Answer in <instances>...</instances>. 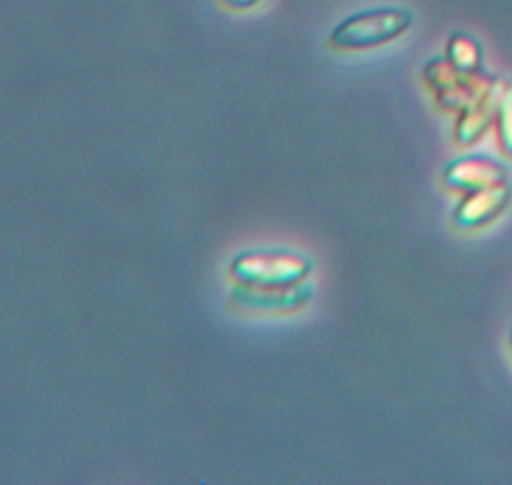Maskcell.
Wrapping results in <instances>:
<instances>
[{
    "mask_svg": "<svg viewBox=\"0 0 512 485\" xmlns=\"http://www.w3.org/2000/svg\"><path fill=\"white\" fill-rule=\"evenodd\" d=\"M503 90H505L503 80H495V85L488 90V93L480 95L478 100H473V103L460 113L458 125H455V138H458L460 145H473L475 140L483 138V133L490 128V125H495Z\"/></svg>",
    "mask_w": 512,
    "mask_h": 485,
    "instance_id": "7",
    "label": "cell"
},
{
    "mask_svg": "<svg viewBox=\"0 0 512 485\" xmlns=\"http://www.w3.org/2000/svg\"><path fill=\"white\" fill-rule=\"evenodd\" d=\"M313 298L308 283L298 285H245L235 283L230 293V308L243 313H293L305 308Z\"/></svg>",
    "mask_w": 512,
    "mask_h": 485,
    "instance_id": "4",
    "label": "cell"
},
{
    "mask_svg": "<svg viewBox=\"0 0 512 485\" xmlns=\"http://www.w3.org/2000/svg\"><path fill=\"white\" fill-rule=\"evenodd\" d=\"M495 128H498L500 148L505 155H512V85L505 83L503 98H500L498 118H495Z\"/></svg>",
    "mask_w": 512,
    "mask_h": 485,
    "instance_id": "9",
    "label": "cell"
},
{
    "mask_svg": "<svg viewBox=\"0 0 512 485\" xmlns=\"http://www.w3.org/2000/svg\"><path fill=\"white\" fill-rule=\"evenodd\" d=\"M443 183L450 190L475 193V190L490 188V185L508 183V170L500 160L488 158V155H465V158L453 160L448 165Z\"/></svg>",
    "mask_w": 512,
    "mask_h": 485,
    "instance_id": "5",
    "label": "cell"
},
{
    "mask_svg": "<svg viewBox=\"0 0 512 485\" xmlns=\"http://www.w3.org/2000/svg\"><path fill=\"white\" fill-rule=\"evenodd\" d=\"M495 80L498 78L493 73H485V70L468 73V70L455 68L448 58L430 60L428 68H425V85L433 90L438 105L443 110H455V113H463L473 100L488 93Z\"/></svg>",
    "mask_w": 512,
    "mask_h": 485,
    "instance_id": "3",
    "label": "cell"
},
{
    "mask_svg": "<svg viewBox=\"0 0 512 485\" xmlns=\"http://www.w3.org/2000/svg\"><path fill=\"white\" fill-rule=\"evenodd\" d=\"M313 263L293 250H248L230 263V278L245 285L305 283Z\"/></svg>",
    "mask_w": 512,
    "mask_h": 485,
    "instance_id": "2",
    "label": "cell"
},
{
    "mask_svg": "<svg viewBox=\"0 0 512 485\" xmlns=\"http://www.w3.org/2000/svg\"><path fill=\"white\" fill-rule=\"evenodd\" d=\"M510 345H512V335H510Z\"/></svg>",
    "mask_w": 512,
    "mask_h": 485,
    "instance_id": "11",
    "label": "cell"
},
{
    "mask_svg": "<svg viewBox=\"0 0 512 485\" xmlns=\"http://www.w3.org/2000/svg\"><path fill=\"white\" fill-rule=\"evenodd\" d=\"M228 8H235V10H245V8H253V5H258L260 0H223Z\"/></svg>",
    "mask_w": 512,
    "mask_h": 485,
    "instance_id": "10",
    "label": "cell"
},
{
    "mask_svg": "<svg viewBox=\"0 0 512 485\" xmlns=\"http://www.w3.org/2000/svg\"><path fill=\"white\" fill-rule=\"evenodd\" d=\"M510 203V185H490V188L475 190L468 193V198L460 203L458 213H455V225L460 230H473L483 228V225L493 223Z\"/></svg>",
    "mask_w": 512,
    "mask_h": 485,
    "instance_id": "6",
    "label": "cell"
},
{
    "mask_svg": "<svg viewBox=\"0 0 512 485\" xmlns=\"http://www.w3.org/2000/svg\"><path fill=\"white\" fill-rule=\"evenodd\" d=\"M413 25V13L405 8H373L350 15L330 33V45L338 50H370L400 38Z\"/></svg>",
    "mask_w": 512,
    "mask_h": 485,
    "instance_id": "1",
    "label": "cell"
},
{
    "mask_svg": "<svg viewBox=\"0 0 512 485\" xmlns=\"http://www.w3.org/2000/svg\"><path fill=\"white\" fill-rule=\"evenodd\" d=\"M448 60L455 68L468 70V73L483 70V50H480V43L465 33H455L453 38H450Z\"/></svg>",
    "mask_w": 512,
    "mask_h": 485,
    "instance_id": "8",
    "label": "cell"
}]
</instances>
